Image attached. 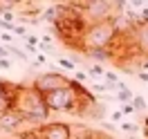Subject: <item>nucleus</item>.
Masks as SVG:
<instances>
[{
	"instance_id": "a211bd4d",
	"label": "nucleus",
	"mask_w": 148,
	"mask_h": 139,
	"mask_svg": "<svg viewBox=\"0 0 148 139\" xmlns=\"http://www.w3.org/2000/svg\"><path fill=\"white\" fill-rule=\"evenodd\" d=\"M121 112H123V117H126V114H132V112H137V110H135L132 103H126V105H121Z\"/></svg>"
},
{
	"instance_id": "39448f33",
	"label": "nucleus",
	"mask_w": 148,
	"mask_h": 139,
	"mask_svg": "<svg viewBox=\"0 0 148 139\" xmlns=\"http://www.w3.org/2000/svg\"><path fill=\"white\" fill-rule=\"evenodd\" d=\"M45 103L49 108V112H72V114H79V110H81V101H79L76 92L70 85L45 94Z\"/></svg>"
},
{
	"instance_id": "423d86ee",
	"label": "nucleus",
	"mask_w": 148,
	"mask_h": 139,
	"mask_svg": "<svg viewBox=\"0 0 148 139\" xmlns=\"http://www.w3.org/2000/svg\"><path fill=\"white\" fill-rule=\"evenodd\" d=\"M70 76H65L63 72H40L38 76H34L32 79V88L36 90V92H40L43 97L49 92H54V90H61V88H67L70 85Z\"/></svg>"
},
{
	"instance_id": "4be33fe9",
	"label": "nucleus",
	"mask_w": 148,
	"mask_h": 139,
	"mask_svg": "<svg viewBox=\"0 0 148 139\" xmlns=\"http://www.w3.org/2000/svg\"><path fill=\"white\" fill-rule=\"evenodd\" d=\"M121 119H123V112H121V110L112 112V121H121Z\"/></svg>"
},
{
	"instance_id": "1a4fd4ad",
	"label": "nucleus",
	"mask_w": 148,
	"mask_h": 139,
	"mask_svg": "<svg viewBox=\"0 0 148 139\" xmlns=\"http://www.w3.org/2000/svg\"><path fill=\"white\" fill-rule=\"evenodd\" d=\"M23 123H27V121L23 119V114H20L18 110H9V112H5V114H0V130L14 132V130H18Z\"/></svg>"
},
{
	"instance_id": "2eb2a0df",
	"label": "nucleus",
	"mask_w": 148,
	"mask_h": 139,
	"mask_svg": "<svg viewBox=\"0 0 148 139\" xmlns=\"http://www.w3.org/2000/svg\"><path fill=\"white\" fill-rule=\"evenodd\" d=\"M7 52H9V56L14 54V56H16V58H20V61H27V54H25V52H23V49H18V47H14V45H9V47H7Z\"/></svg>"
},
{
	"instance_id": "b1692460",
	"label": "nucleus",
	"mask_w": 148,
	"mask_h": 139,
	"mask_svg": "<svg viewBox=\"0 0 148 139\" xmlns=\"http://www.w3.org/2000/svg\"><path fill=\"white\" fill-rule=\"evenodd\" d=\"M99 139H108V137H106V135H103V132H101V135H99Z\"/></svg>"
},
{
	"instance_id": "9d476101",
	"label": "nucleus",
	"mask_w": 148,
	"mask_h": 139,
	"mask_svg": "<svg viewBox=\"0 0 148 139\" xmlns=\"http://www.w3.org/2000/svg\"><path fill=\"white\" fill-rule=\"evenodd\" d=\"M88 58H92L94 63H108L110 61L112 63V52L110 49H97V52H88Z\"/></svg>"
},
{
	"instance_id": "f8f14e48",
	"label": "nucleus",
	"mask_w": 148,
	"mask_h": 139,
	"mask_svg": "<svg viewBox=\"0 0 148 139\" xmlns=\"http://www.w3.org/2000/svg\"><path fill=\"white\" fill-rule=\"evenodd\" d=\"M132 99H135V94H132L128 88H126V85L121 83V85H119V90H117V101L126 105V103H132Z\"/></svg>"
},
{
	"instance_id": "f3484780",
	"label": "nucleus",
	"mask_w": 148,
	"mask_h": 139,
	"mask_svg": "<svg viewBox=\"0 0 148 139\" xmlns=\"http://www.w3.org/2000/svg\"><path fill=\"white\" fill-rule=\"evenodd\" d=\"M58 65L63 67V70H74V61H70V58H58Z\"/></svg>"
},
{
	"instance_id": "f257e3e1",
	"label": "nucleus",
	"mask_w": 148,
	"mask_h": 139,
	"mask_svg": "<svg viewBox=\"0 0 148 139\" xmlns=\"http://www.w3.org/2000/svg\"><path fill=\"white\" fill-rule=\"evenodd\" d=\"M56 7H58V18L52 25L54 34L67 49L83 54V36H85V29H88V20L83 18L76 2L56 5Z\"/></svg>"
},
{
	"instance_id": "6e6552de",
	"label": "nucleus",
	"mask_w": 148,
	"mask_h": 139,
	"mask_svg": "<svg viewBox=\"0 0 148 139\" xmlns=\"http://www.w3.org/2000/svg\"><path fill=\"white\" fill-rule=\"evenodd\" d=\"M132 25H135V36H137V49L141 54V58L148 61V20L139 18Z\"/></svg>"
},
{
	"instance_id": "5701e85b",
	"label": "nucleus",
	"mask_w": 148,
	"mask_h": 139,
	"mask_svg": "<svg viewBox=\"0 0 148 139\" xmlns=\"http://www.w3.org/2000/svg\"><path fill=\"white\" fill-rule=\"evenodd\" d=\"M85 79H88V74H85V72H76V81H79V83H83Z\"/></svg>"
},
{
	"instance_id": "0eeeda50",
	"label": "nucleus",
	"mask_w": 148,
	"mask_h": 139,
	"mask_svg": "<svg viewBox=\"0 0 148 139\" xmlns=\"http://www.w3.org/2000/svg\"><path fill=\"white\" fill-rule=\"evenodd\" d=\"M36 130L40 139H74V126L65 121H47Z\"/></svg>"
},
{
	"instance_id": "f03ea898",
	"label": "nucleus",
	"mask_w": 148,
	"mask_h": 139,
	"mask_svg": "<svg viewBox=\"0 0 148 139\" xmlns=\"http://www.w3.org/2000/svg\"><path fill=\"white\" fill-rule=\"evenodd\" d=\"M14 110H18L27 123H47L49 114H52L45 103V97L40 92H36L29 83H20Z\"/></svg>"
},
{
	"instance_id": "4468645a",
	"label": "nucleus",
	"mask_w": 148,
	"mask_h": 139,
	"mask_svg": "<svg viewBox=\"0 0 148 139\" xmlns=\"http://www.w3.org/2000/svg\"><path fill=\"white\" fill-rule=\"evenodd\" d=\"M132 105H135V110H137V112H144V110H146V101H144V97L135 94V99H132Z\"/></svg>"
},
{
	"instance_id": "aec40b11",
	"label": "nucleus",
	"mask_w": 148,
	"mask_h": 139,
	"mask_svg": "<svg viewBox=\"0 0 148 139\" xmlns=\"http://www.w3.org/2000/svg\"><path fill=\"white\" fill-rule=\"evenodd\" d=\"M0 38H2L5 43H11V40H14V36H11L9 31H2V34H0Z\"/></svg>"
},
{
	"instance_id": "6ab92c4d",
	"label": "nucleus",
	"mask_w": 148,
	"mask_h": 139,
	"mask_svg": "<svg viewBox=\"0 0 148 139\" xmlns=\"http://www.w3.org/2000/svg\"><path fill=\"white\" fill-rule=\"evenodd\" d=\"M0 70H11V61L9 58H0Z\"/></svg>"
},
{
	"instance_id": "412c9836",
	"label": "nucleus",
	"mask_w": 148,
	"mask_h": 139,
	"mask_svg": "<svg viewBox=\"0 0 148 139\" xmlns=\"http://www.w3.org/2000/svg\"><path fill=\"white\" fill-rule=\"evenodd\" d=\"M137 79H139V81H144V83H148V72H144V70L137 72Z\"/></svg>"
},
{
	"instance_id": "9b49d317",
	"label": "nucleus",
	"mask_w": 148,
	"mask_h": 139,
	"mask_svg": "<svg viewBox=\"0 0 148 139\" xmlns=\"http://www.w3.org/2000/svg\"><path fill=\"white\" fill-rule=\"evenodd\" d=\"M99 135H101V132H97V130L74 126V139H99Z\"/></svg>"
},
{
	"instance_id": "dca6fc26",
	"label": "nucleus",
	"mask_w": 148,
	"mask_h": 139,
	"mask_svg": "<svg viewBox=\"0 0 148 139\" xmlns=\"http://www.w3.org/2000/svg\"><path fill=\"white\" fill-rule=\"evenodd\" d=\"M119 128L123 130V132H128V135H135V132L139 130V126H135V123H130V121H123V123H121Z\"/></svg>"
},
{
	"instance_id": "ddd939ff",
	"label": "nucleus",
	"mask_w": 148,
	"mask_h": 139,
	"mask_svg": "<svg viewBox=\"0 0 148 139\" xmlns=\"http://www.w3.org/2000/svg\"><path fill=\"white\" fill-rule=\"evenodd\" d=\"M88 72H90V76H94V79H103V76H106V70H103V65H99V63H94Z\"/></svg>"
},
{
	"instance_id": "20e7f679",
	"label": "nucleus",
	"mask_w": 148,
	"mask_h": 139,
	"mask_svg": "<svg viewBox=\"0 0 148 139\" xmlns=\"http://www.w3.org/2000/svg\"><path fill=\"white\" fill-rule=\"evenodd\" d=\"M88 25L106 23V20H119L123 2H110V0H90V2H76Z\"/></svg>"
},
{
	"instance_id": "7ed1b4c3",
	"label": "nucleus",
	"mask_w": 148,
	"mask_h": 139,
	"mask_svg": "<svg viewBox=\"0 0 148 139\" xmlns=\"http://www.w3.org/2000/svg\"><path fill=\"white\" fill-rule=\"evenodd\" d=\"M117 34H119V20H106V23L88 25L83 36V56L88 52H97V49H110Z\"/></svg>"
}]
</instances>
